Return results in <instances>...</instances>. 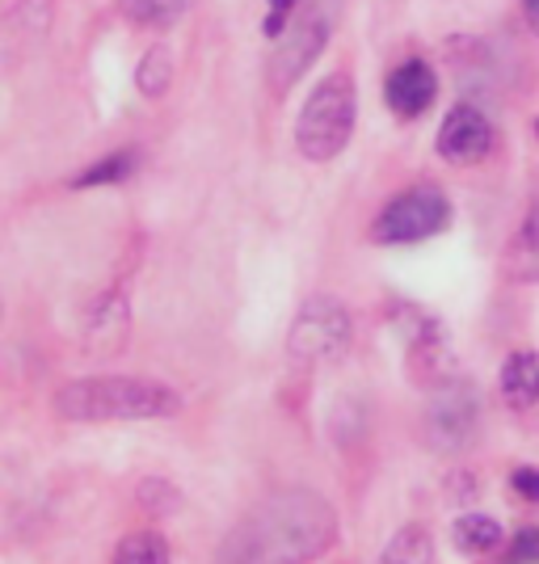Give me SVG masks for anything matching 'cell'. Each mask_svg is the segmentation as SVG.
<instances>
[{
	"label": "cell",
	"mask_w": 539,
	"mask_h": 564,
	"mask_svg": "<svg viewBox=\"0 0 539 564\" xmlns=\"http://www.w3.org/2000/svg\"><path fill=\"white\" fill-rule=\"evenodd\" d=\"M337 543V514L312 489H282L258 501L224 535L215 564H312Z\"/></svg>",
	"instance_id": "obj_1"
},
{
	"label": "cell",
	"mask_w": 539,
	"mask_h": 564,
	"mask_svg": "<svg viewBox=\"0 0 539 564\" xmlns=\"http://www.w3.org/2000/svg\"><path fill=\"white\" fill-rule=\"evenodd\" d=\"M55 413L68 422H164L182 413V397L157 379H76L55 392Z\"/></svg>",
	"instance_id": "obj_2"
},
{
	"label": "cell",
	"mask_w": 539,
	"mask_h": 564,
	"mask_svg": "<svg viewBox=\"0 0 539 564\" xmlns=\"http://www.w3.org/2000/svg\"><path fill=\"white\" fill-rule=\"evenodd\" d=\"M354 118H358V97H354V80L346 72L325 76L312 94H308L304 110L295 118V148L308 161H333L346 152L354 135Z\"/></svg>",
	"instance_id": "obj_3"
},
{
	"label": "cell",
	"mask_w": 539,
	"mask_h": 564,
	"mask_svg": "<svg viewBox=\"0 0 539 564\" xmlns=\"http://www.w3.org/2000/svg\"><path fill=\"white\" fill-rule=\"evenodd\" d=\"M337 18H342V0H308L304 9H295L291 25L282 30V39H274L270 51V80L279 94H287L321 59Z\"/></svg>",
	"instance_id": "obj_4"
},
{
	"label": "cell",
	"mask_w": 539,
	"mask_h": 564,
	"mask_svg": "<svg viewBox=\"0 0 539 564\" xmlns=\"http://www.w3.org/2000/svg\"><path fill=\"white\" fill-rule=\"evenodd\" d=\"M351 337H354V325H351L346 304H337V300H328V295H312V300L300 307L295 325H291L287 354H291L295 367L312 371V367L337 362L342 354L351 350Z\"/></svg>",
	"instance_id": "obj_5"
},
{
	"label": "cell",
	"mask_w": 539,
	"mask_h": 564,
	"mask_svg": "<svg viewBox=\"0 0 539 564\" xmlns=\"http://www.w3.org/2000/svg\"><path fill=\"white\" fill-rule=\"evenodd\" d=\"M446 224H451V203H446L443 189L413 186L384 207L371 236L379 245H418V240L439 236Z\"/></svg>",
	"instance_id": "obj_6"
},
{
	"label": "cell",
	"mask_w": 539,
	"mask_h": 564,
	"mask_svg": "<svg viewBox=\"0 0 539 564\" xmlns=\"http://www.w3.org/2000/svg\"><path fill=\"white\" fill-rule=\"evenodd\" d=\"M493 152V122L476 106H455L439 127V156L446 165H481Z\"/></svg>",
	"instance_id": "obj_7"
},
{
	"label": "cell",
	"mask_w": 539,
	"mask_h": 564,
	"mask_svg": "<svg viewBox=\"0 0 539 564\" xmlns=\"http://www.w3.org/2000/svg\"><path fill=\"white\" fill-rule=\"evenodd\" d=\"M439 94V80H434V68L425 59H405L388 85H384V101L397 110L400 118H418L430 110V101Z\"/></svg>",
	"instance_id": "obj_8"
},
{
	"label": "cell",
	"mask_w": 539,
	"mask_h": 564,
	"mask_svg": "<svg viewBox=\"0 0 539 564\" xmlns=\"http://www.w3.org/2000/svg\"><path fill=\"white\" fill-rule=\"evenodd\" d=\"M131 337V307L122 291H106L85 321V346L89 354H118Z\"/></svg>",
	"instance_id": "obj_9"
},
{
	"label": "cell",
	"mask_w": 539,
	"mask_h": 564,
	"mask_svg": "<svg viewBox=\"0 0 539 564\" xmlns=\"http://www.w3.org/2000/svg\"><path fill=\"white\" fill-rule=\"evenodd\" d=\"M430 425H434V438L464 443L476 425V392H468L464 383H443L439 404L430 409Z\"/></svg>",
	"instance_id": "obj_10"
},
{
	"label": "cell",
	"mask_w": 539,
	"mask_h": 564,
	"mask_svg": "<svg viewBox=\"0 0 539 564\" xmlns=\"http://www.w3.org/2000/svg\"><path fill=\"white\" fill-rule=\"evenodd\" d=\"M502 397L515 409H531L539 404V354L518 350L502 362Z\"/></svg>",
	"instance_id": "obj_11"
},
{
	"label": "cell",
	"mask_w": 539,
	"mask_h": 564,
	"mask_svg": "<svg viewBox=\"0 0 539 564\" xmlns=\"http://www.w3.org/2000/svg\"><path fill=\"white\" fill-rule=\"evenodd\" d=\"M506 274L515 282H539V198H531L527 219L506 253Z\"/></svg>",
	"instance_id": "obj_12"
},
{
	"label": "cell",
	"mask_w": 539,
	"mask_h": 564,
	"mask_svg": "<svg viewBox=\"0 0 539 564\" xmlns=\"http://www.w3.org/2000/svg\"><path fill=\"white\" fill-rule=\"evenodd\" d=\"M194 0H118V9L127 13V22L148 25V30H169L190 13Z\"/></svg>",
	"instance_id": "obj_13"
},
{
	"label": "cell",
	"mask_w": 539,
	"mask_h": 564,
	"mask_svg": "<svg viewBox=\"0 0 539 564\" xmlns=\"http://www.w3.org/2000/svg\"><path fill=\"white\" fill-rule=\"evenodd\" d=\"M451 540H455L460 552H493V547L502 543V522L489 514H464V518H455Z\"/></svg>",
	"instance_id": "obj_14"
},
{
	"label": "cell",
	"mask_w": 539,
	"mask_h": 564,
	"mask_svg": "<svg viewBox=\"0 0 539 564\" xmlns=\"http://www.w3.org/2000/svg\"><path fill=\"white\" fill-rule=\"evenodd\" d=\"M384 564H434V543L422 527H405L384 547Z\"/></svg>",
	"instance_id": "obj_15"
},
{
	"label": "cell",
	"mask_w": 539,
	"mask_h": 564,
	"mask_svg": "<svg viewBox=\"0 0 539 564\" xmlns=\"http://www.w3.org/2000/svg\"><path fill=\"white\" fill-rule=\"evenodd\" d=\"M115 564H169V543L157 531H131L118 543Z\"/></svg>",
	"instance_id": "obj_16"
},
{
	"label": "cell",
	"mask_w": 539,
	"mask_h": 564,
	"mask_svg": "<svg viewBox=\"0 0 539 564\" xmlns=\"http://www.w3.org/2000/svg\"><path fill=\"white\" fill-rule=\"evenodd\" d=\"M136 80H140V94L152 97V101L169 94V85H173V59H169V51L164 47L148 51L140 59V68H136Z\"/></svg>",
	"instance_id": "obj_17"
},
{
	"label": "cell",
	"mask_w": 539,
	"mask_h": 564,
	"mask_svg": "<svg viewBox=\"0 0 539 564\" xmlns=\"http://www.w3.org/2000/svg\"><path fill=\"white\" fill-rule=\"evenodd\" d=\"M136 173V152H115V156H106L101 165H94L89 173H80L72 186L76 189H89V186H115V182H127Z\"/></svg>",
	"instance_id": "obj_18"
},
{
	"label": "cell",
	"mask_w": 539,
	"mask_h": 564,
	"mask_svg": "<svg viewBox=\"0 0 539 564\" xmlns=\"http://www.w3.org/2000/svg\"><path fill=\"white\" fill-rule=\"evenodd\" d=\"M140 506L148 510V514L164 518L169 510H177V506H182V497H177V489H173L169 480H143V485H140Z\"/></svg>",
	"instance_id": "obj_19"
},
{
	"label": "cell",
	"mask_w": 539,
	"mask_h": 564,
	"mask_svg": "<svg viewBox=\"0 0 539 564\" xmlns=\"http://www.w3.org/2000/svg\"><path fill=\"white\" fill-rule=\"evenodd\" d=\"M510 564H539V527H522L510 543Z\"/></svg>",
	"instance_id": "obj_20"
},
{
	"label": "cell",
	"mask_w": 539,
	"mask_h": 564,
	"mask_svg": "<svg viewBox=\"0 0 539 564\" xmlns=\"http://www.w3.org/2000/svg\"><path fill=\"white\" fill-rule=\"evenodd\" d=\"M510 485H515V494L522 501H539V468H518L510 476Z\"/></svg>",
	"instance_id": "obj_21"
},
{
	"label": "cell",
	"mask_w": 539,
	"mask_h": 564,
	"mask_svg": "<svg viewBox=\"0 0 539 564\" xmlns=\"http://www.w3.org/2000/svg\"><path fill=\"white\" fill-rule=\"evenodd\" d=\"M522 9H527V22H531V30L539 34V0H522Z\"/></svg>",
	"instance_id": "obj_22"
},
{
	"label": "cell",
	"mask_w": 539,
	"mask_h": 564,
	"mask_svg": "<svg viewBox=\"0 0 539 564\" xmlns=\"http://www.w3.org/2000/svg\"><path fill=\"white\" fill-rule=\"evenodd\" d=\"M536 140H539V122H536Z\"/></svg>",
	"instance_id": "obj_23"
}]
</instances>
